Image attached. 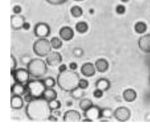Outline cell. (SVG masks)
I'll return each mask as SVG.
<instances>
[{"instance_id":"1","label":"cell","mask_w":150,"mask_h":133,"mask_svg":"<svg viewBox=\"0 0 150 133\" xmlns=\"http://www.w3.org/2000/svg\"><path fill=\"white\" fill-rule=\"evenodd\" d=\"M52 111L49 107L48 101L43 97L35 98L28 103L25 113L27 117L31 121H45L48 118Z\"/></svg>"},{"instance_id":"2","label":"cell","mask_w":150,"mask_h":133,"mask_svg":"<svg viewBox=\"0 0 150 133\" xmlns=\"http://www.w3.org/2000/svg\"><path fill=\"white\" fill-rule=\"evenodd\" d=\"M80 79L79 74L75 70L70 69L59 73L56 81L60 88L64 91L70 93L79 87Z\"/></svg>"},{"instance_id":"3","label":"cell","mask_w":150,"mask_h":133,"mask_svg":"<svg viewBox=\"0 0 150 133\" xmlns=\"http://www.w3.org/2000/svg\"><path fill=\"white\" fill-rule=\"evenodd\" d=\"M46 60L39 58L32 59L26 66L30 75L36 79H39L46 74L47 71V66Z\"/></svg>"},{"instance_id":"4","label":"cell","mask_w":150,"mask_h":133,"mask_svg":"<svg viewBox=\"0 0 150 133\" xmlns=\"http://www.w3.org/2000/svg\"><path fill=\"white\" fill-rule=\"evenodd\" d=\"M50 42L46 38H38L33 45L34 53L39 57L47 56L52 52Z\"/></svg>"},{"instance_id":"5","label":"cell","mask_w":150,"mask_h":133,"mask_svg":"<svg viewBox=\"0 0 150 133\" xmlns=\"http://www.w3.org/2000/svg\"><path fill=\"white\" fill-rule=\"evenodd\" d=\"M26 86L28 91L35 98L42 97L43 94L46 88L43 83V80L34 79L29 80Z\"/></svg>"},{"instance_id":"6","label":"cell","mask_w":150,"mask_h":133,"mask_svg":"<svg viewBox=\"0 0 150 133\" xmlns=\"http://www.w3.org/2000/svg\"><path fill=\"white\" fill-rule=\"evenodd\" d=\"M33 32L35 35L38 38L47 37L50 33V28L45 22H38L34 27Z\"/></svg>"},{"instance_id":"7","label":"cell","mask_w":150,"mask_h":133,"mask_svg":"<svg viewBox=\"0 0 150 133\" xmlns=\"http://www.w3.org/2000/svg\"><path fill=\"white\" fill-rule=\"evenodd\" d=\"M114 117L119 121L125 122L129 119L131 117V111L129 109L126 107H119L115 110Z\"/></svg>"},{"instance_id":"8","label":"cell","mask_w":150,"mask_h":133,"mask_svg":"<svg viewBox=\"0 0 150 133\" xmlns=\"http://www.w3.org/2000/svg\"><path fill=\"white\" fill-rule=\"evenodd\" d=\"M11 73H13L17 83L25 85L29 80L30 75L27 69L20 68L16 69L13 72Z\"/></svg>"},{"instance_id":"9","label":"cell","mask_w":150,"mask_h":133,"mask_svg":"<svg viewBox=\"0 0 150 133\" xmlns=\"http://www.w3.org/2000/svg\"><path fill=\"white\" fill-rule=\"evenodd\" d=\"M62 54L56 51H52L46 57V62L47 65L55 67L60 65L62 62Z\"/></svg>"},{"instance_id":"10","label":"cell","mask_w":150,"mask_h":133,"mask_svg":"<svg viewBox=\"0 0 150 133\" xmlns=\"http://www.w3.org/2000/svg\"><path fill=\"white\" fill-rule=\"evenodd\" d=\"M101 108L95 105H93L90 108L84 111V115L86 118L91 119L93 121L101 118Z\"/></svg>"},{"instance_id":"11","label":"cell","mask_w":150,"mask_h":133,"mask_svg":"<svg viewBox=\"0 0 150 133\" xmlns=\"http://www.w3.org/2000/svg\"><path fill=\"white\" fill-rule=\"evenodd\" d=\"M138 45L139 49L146 53H150V33L141 36L138 40Z\"/></svg>"},{"instance_id":"12","label":"cell","mask_w":150,"mask_h":133,"mask_svg":"<svg viewBox=\"0 0 150 133\" xmlns=\"http://www.w3.org/2000/svg\"><path fill=\"white\" fill-rule=\"evenodd\" d=\"M63 120L65 122H78L81 120V114L74 110H70L64 112Z\"/></svg>"},{"instance_id":"13","label":"cell","mask_w":150,"mask_h":133,"mask_svg":"<svg viewBox=\"0 0 150 133\" xmlns=\"http://www.w3.org/2000/svg\"><path fill=\"white\" fill-rule=\"evenodd\" d=\"M80 71L83 75L86 77H90L95 75L96 69L95 65L92 63L87 62L81 66Z\"/></svg>"},{"instance_id":"14","label":"cell","mask_w":150,"mask_h":133,"mask_svg":"<svg viewBox=\"0 0 150 133\" xmlns=\"http://www.w3.org/2000/svg\"><path fill=\"white\" fill-rule=\"evenodd\" d=\"M59 35L62 39L65 41L71 40L74 36V30L70 26H63L59 30Z\"/></svg>"},{"instance_id":"15","label":"cell","mask_w":150,"mask_h":133,"mask_svg":"<svg viewBox=\"0 0 150 133\" xmlns=\"http://www.w3.org/2000/svg\"><path fill=\"white\" fill-rule=\"evenodd\" d=\"M25 22L24 16L19 14H15L11 16V27L13 29L18 30L22 28V25Z\"/></svg>"},{"instance_id":"16","label":"cell","mask_w":150,"mask_h":133,"mask_svg":"<svg viewBox=\"0 0 150 133\" xmlns=\"http://www.w3.org/2000/svg\"><path fill=\"white\" fill-rule=\"evenodd\" d=\"M94 65L96 70L100 73H104L107 71L109 68L108 62L104 58H100L97 59L95 62Z\"/></svg>"},{"instance_id":"17","label":"cell","mask_w":150,"mask_h":133,"mask_svg":"<svg viewBox=\"0 0 150 133\" xmlns=\"http://www.w3.org/2000/svg\"><path fill=\"white\" fill-rule=\"evenodd\" d=\"M11 92L13 95L18 96H23L27 93L28 89L26 86V84H21L19 83H16L12 87H11Z\"/></svg>"},{"instance_id":"18","label":"cell","mask_w":150,"mask_h":133,"mask_svg":"<svg viewBox=\"0 0 150 133\" xmlns=\"http://www.w3.org/2000/svg\"><path fill=\"white\" fill-rule=\"evenodd\" d=\"M23 99L21 96L13 95L11 99V107L12 109L19 110L23 106Z\"/></svg>"},{"instance_id":"19","label":"cell","mask_w":150,"mask_h":133,"mask_svg":"<svg viewBox=\"0 0 150 133\" xmlns=\"http://www.w3.org/2000/svg\"><path fill=\"white\" fill-rule=\"evenodd\" d=\"M122 96L125 101L127 102H132L135 100L137 97V92L132 88H127L123 91Z\"/></svg>"},{"instance_id":"20","label":"cell","mask_w":150,"mask_h":133,"mask_svg":"<svg viewBox=\"0 0 150 133\" xmlns=\"http://www.w3.org/2000/svg\"><path fill=\"white\" fill-rule=\"evenodd\" d=\"M111 86L110 81L108 79L105 78H101L96 82V88L101 90L103 91L108 90Z\"/></svg>"},{"instance_id":"21","label":"cell","mask_w":150,"mask_h":133,"mask_svg":"<svg viewBox=\"0 0 150 133\" xmlns=\"http://www.w3.org/2000/svg\"><path fill=\"white\" fill-rule=\"evenodd\" d=\"M57 97V92L53 88H46L42 96V97L48 102L53 100L56 99Z\"/></svg>"},{"instance_id":"22","label":"cell","mask_w":150,"mask_h":133,"mask_svg":"<svg viewBox=\"0 0 150 133\" xmlns=\"http://www.w3.org/2000/svg\"><path fill=\"white\" fill-rule=\"evenodd\" d=\"M79 105L81 110L85 111L90 108L91 107H92L94 104L93 103V101L90 99L83 98L80 100Z\"/></svg>"},{"instance_id":"23","label":"cell","mask_w":150,"mask_h":133,"mask_svg":"<svg viewBox=\"0 0 150 133\" xmlns=\"http://www.w3.org/2000/svg\"><path fill=\"white\" fill-rule=\"evenodd\" d=\"M134 30L137 33H144L147 30V25L143 21H138L134 25Z\"/></svg>"},{"instance_id":"24","label":"cell","mask_w":150,"mask_h":133,"mask_svg":"<svg viewBox=\"0 0 150 133\" xmlns=\"http://www.w3.org/2000/svg\"><path fill=\"white\" fill-rule=\"evenodd\" d=\"M70 94L73 98L79 100L83 98V97L85 95V91L84 89H82L79 87H78L75 89H74L73 91H71L70 92Z\"/></svg>"},{"instance_id":"25","label":"cell","mask_w":150,"mask_h":133,"mask_svg":"<svg viewBox=\"0 0 150 133\" xmlns=\"http://www.w3.org/2000/svg\"><path fill=\"white\" fill-rule=\"evenodd\" d=\"M76 30L80 33H84L88 29V23L85 21H80L77 22L75 26Z\"/></svg>"},{"instance_id":"26","label":"cell","mask_w":150,"mask_h":133,"mask_svg":"<svg viewBox=\"0 0 150 133\" xmlns=\"http://www.w3.org/2000/svg\"><path fill=\"white\" fill-rule=\"evenodd\" d=\"M114 111H113L111 108L105 107L101 110V118H111L114 117Z\"/></svg>"},{"instance_id":"27","label":"cell","mask_w":150,"mask_h":133,"mask_svg":"<svg viewBox=\"0 0 150 133\" xmlns=\"http://www.w3.org/2000/svg\"><path fill=\"white\" fill-rule=\"evenodd\" d=\"M83 9L78 5H74L70 9V13L73 17L79 18L83 15Z\"/></svg>"},{"instance_id":"28","label":"cell","mask_w":150,"mask_h":133,"mask_svg":"<svg viewBox=\"0 0 150 133\" xmlns=\"http://www.w3.org/2000/svg\"><path fill=\"white\" fill-rule=\"evenodd\" d=\"M50 42L52 48L54 49H59L60 47H62L63 45V42L62 39L58 37L54 36L52 37Z\"/></svg>"},{"instance_id":"29","label":"cell","mask_w":150,"mask_h":133,"mask_svg":"<svg viewBox=\"0 0 150 133\" xmlns=\"http://www.w3.org/2000/svg\"><path fill=\"white\" fill-rule=\"evenodd\" d=\"M46 88H53L56 85V80L52 77H47L43 80Z\"/></svg>"},{"instance_id":"30","label":"cell","mask_w":150,"mask_h":133,"mask_svg":"<svg viewBox=\"0 0 150 133\" xmlns=\"http://www.w3.org/2000/svg\"><path fill=\"white\" fill-rule=\"evenodd\" d=\"M48 103H49V107L52 111L56 110H59V108H60L62 105L60 101L57 100V99H54L52 101H50L48 102Z\"/></svg>"},{"instance_id":"31","label":"cell","mask_w":150,"mask_h":133,"mask_svg":"<svg viewBox=\"0 0 150 133\" xmlns=\"http://www.w3.org/2000/svg\"><path fill=\"white\" fill-rule=\"evenodd\" d=\"M84 50L81 47H75L73 50V55L76 57H80L83 56L84 54Z\"/></svg>"},{"instance_id":"32","label":"cell","mask_w":150,"mask_h":133,"mask_svg":"<svg viewBox=\"0 0 150 133\" xmlns=\"http://www.w3.org/2000/svg\"><path fill=\"white\" fill-rule=\"evenodd\" d=\"M32 59L31 58V57L29 55L25 54V55H23L21 57V62L22 63V64L27 66L30 62Z\"/></svg>"},{"instance_id":"33","label":"cell","mask_w":150,"mask_h":133,"mask_svg":"<svg viewBox=\"0 0 150 133\" xmlns=\"http://www.w3.org/2000/svg\"><path fill=\"white\" fill-rule=\"evenodd\" d=\"M89 86V82L84 79H80L79 82V87L82 89H86Z\"/></svg>"},{"instance_id":"34","label":"cell","mask_w":150,"mask_h":133,"mask_svg":"<svg viewBox=\"0 0 150 133\" xmlns=\"http://www.w3.org/2000/svg\"><path fill=\"white\" fill-rule=\"evenodd\" d=\"M11 72H13L17 67V61L14 56L11 54Z\"/></svg>"},{"instance_id":"35","label":"cell","mask_w":150,"mask_h":133,"mask_svg":"<svg viewBox=\"0 0 150 133\" xmlns=\"http://www.w3.org/2000/svg\"><path fill=\"white\" fill-rule=\"evenodd\" d=\"M115 11H116L117 13H118L119 15H122L125 12L126 8L124 5L119 4L116 6Z\"/></svg>"},{"instance_id":"36","label":"cell","mask_w":150,"mask_h":133,"mask_svg":"<svg viewBox=\"0 0 150 133\" xmlns=\"http://www.w3.org/2000/svg\"><path fill=\"white\" fill-rule=\"evenodd\" d=\"M49 4L53 5H59L65 3L67 0H46Z\"/></svg>"},{"instance_id":"37","label":"cell","mask_w":150,"mask_h":133,"mask_svg":"<svg viewBox=\"0 0 150 133\" xmlns=\"http://www.w3.org/2000/svg\"><path fill=\"white\" fill-rule=\"evenodd\" d=\"M104 91L101 90L96 88V90L93 91V96L96 98H100L103 96Z\"/></svg>"},{"instance_id":"38","label":"cell","mask_w":150,"mask_h":133,"mask_svg":"<svg viewBox=\"0 0 150 133\" xmlns=\"http://www.w3.org/2000/svg\"><path fill=\"white\" fill-rule=\"evenodd\" d=\"M23 99L26 102H27L28 103L32 101V100H33L35 99V98L33 97V96L32 94H30L29 92H28L27 93H26L25 94Z\"/></svg>"},{"instance_id":"39","label":"cell","mask_w":150,"mask_h":133,"mask_svg":"<svg viewBox=\"0 0 150 133\" xmlns=\"http://www.w3.org/2000/svg\"><path fill=\"white\" fill-rule=\"evenodd\" d=\"M22 7L20 5H15L13 7V12L15 14H20L22 12Z\"/></svg>"},{"instance_id":"40","label":"cell","mask_w":150,"mask_h":133,"mask_svg":"<svg viewBox=\"0 0 150 133\" xmlns=\"http://www.w3.org/2000/svg\"><path fill=\"white\" fill-rule=\"evenodd\" d=\"M69 66L70 69L73 70H76L77 69V67H78V65H77V63L74 62H72L70 63Z\"/></svg>"},{"instance_id":"41","label":"cell","mask_w":150,"mask_h":133,"mask_svg":"<svg viewBox=\"0 0 150 133\" xmlns=\"http://www.w3.org/2000/svg\"><path fill=\"white\" fill-rule=\"evenodd\" d=\"M58 70H59V73L63 72V71H66V70H67V66L65 64H60L59 66Z\"/></svg>"},{"instance_id":"42","label":"cell","mask_w":150,"mask_h":133,"mask_svg":"<svg viewBox=\"0 0 150 133\" xmlns=\"http://www.w3.org/2000/svg\"><path fill=\"white\" fill-rule=\"evenodd\" d=\"M30 24L29 22H25L22 25V29L26 30H29L30 28Z\"/></svg>"},{"instance_id":"43","label":"cell","mask_w":150,"mask_h":133,"mask_svg":"<svg viewBox=\"0 0 150 133\" xmlns=\"http://www.w3.org/2000/svg\"><path fill=\"white\" fill-rule=\"evenodd\" d=\"M16 83H17V81L16 80V79L15 77V76H14L13 73H11V87H12Z\"/></svg>"},{"instance_id":"44","label":"cell","mask_w":150,"mask_h":133,"mask_svg":"<svg viewBox=\"0 0 150 133\" xmlns=\"http://www.w3.org/2000/svg\"><path fill=\"white\" fill-rule=\"evenodd\" d=\"M48 120L50 121H57L58 118H57V116H56L55 115H52L51 114L48 118Z\"/></svg>"},{"instance_id":"45","label":"cell","mask_w":150,"mask_h":133,"mask_svg":"<svg viewBox=\"0 0 150 133\" xmlns=\"http://www.w3.org/2000/svg\"><path fill=\"white\" fill-rule=\"evenodd\" d=\"M82 121H83V122H92L93 121H92L91 119L85 117V118L82 120Z\"/></svg>"},{"instance_id":"46","label":"cell","mask_w":150,"mask_h":133,"mask_svg":"<svg viewBox=\"0 0 150 133\" xmlns=\"http://www.w3.org/2000/svg\"><path fill=\"white\" fill-rule=\"evenodd\" d=\"M57 110H54V115H56V116H60V114H61V113H60V111H57Z\"/></svg>"},{"instance_id":"47","label":"cell","mask_w":150,"mask_h":133,"mask_svg":"<svg viewBox=\"0 0 150 133\" xmlns=\"http://www.w3.org/2000/svg\"><path fill=\"white\" fill-rule=\"evenodd\" d=\"M88 12H89V13H90V14H93L94 13V9H93V8H90V9H89V11H88Z\"/></svg>"},{"instance_id":"48","label":"cell","mask_w":150,"mask_h":133,"mask_svg":"<svg viewBox=\"0 0 150 133\" xmlns=\"http://www.w3.org/2000/svg\"><path fill=\"white\" fill-rule=\"evenodd\" d=\"M66 104H67V105H68V106H70V105H72V101H67V102L66 103Z\"/></svg>"},{"instance_id":"49","label":"cell","mask_w":150,"mask_h":133,"mask_svg":"<svg viewBox=\"0 0 150 133\" xmlns=\"http://www.w3.org/2000/svg\"><path fill=\"white\" fill-rule=\"evenodd\" d=\"M122 2H127L129 0H121Z\"/></svg>"},{"instance_id":"50","label":"cell","mask_w":150,"mask_h":133,"mask_svg":"<svg viewBox=\"0 0 150 133\" xmlns=\"http://www.w3.org/2000/svg\"><path fill=\"white\" fill-rule=\"evenodd\" d=\"M74 1H83V0H74Z\"/></svg>"}]
</instances>
